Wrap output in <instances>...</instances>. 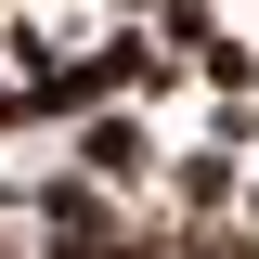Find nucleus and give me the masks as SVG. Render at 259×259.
Listing matches in <instances>:
<instances>
[]
</instances>
